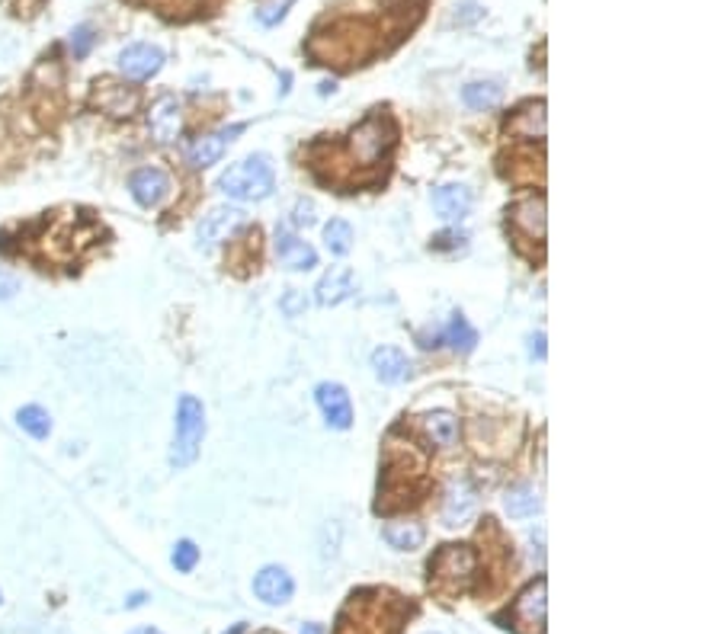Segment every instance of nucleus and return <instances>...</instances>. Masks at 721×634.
Instances as JSON below:
<instances>
[{
    "instance_id": "nucleus-1",
    "label": "nucleus",
    "mask_w": 721,
    "mask_h": 634,
    "mask_svg": "<svg viewBox=\"0 0 721 634\" xmlns=\"http://www.w3.org/2000/svg\"><path fill=\"white\" fill-rule=\"evenodd\" d=\"M218 190L237 203H260L276 190V173L266 154H250L218 177Z\"/></svg>"
},
{
    "instance_id": "nucleus-2",
    "label": "nucleus",
    "mask_w": 721,
    "mask_h": 634,
    "mask_svg": "<svg viewBox=\"0 0 721 634\" xmlns=\"http://www.w3.org/2000/svg\"><path fill=\"white\" fill-rule=\"evenodd\" d=\"M205 439V407L199 398L183 394L177 400V417H173V442H171V464L173 468H190L196 462Z\"/></svg>"
},
{
    "instance_id": "nucleus-3",
    "label": "nucleus",
    "mask_w": 721,
    "mask_h": 634,
    "mask_svg": "<svg viewBox=\"0 0 721 634\" xmlns=\"http://www.w3.org/2000/svg\"><path fill=\"white\" fill-rule=\"evenodd\" d=\"M430 570V587L443 596H455L468 587L475 577V551L468 545H443L426 564Z\"/></svg>"
},
{
    "instance_id": "nucleus-4",
    "label": "nucleus",
    "mask_w": 721,
    "mask_h": 634,
    "mask_svg": "<svg viewBox=\"0 0 721 634\" xmlns=\"http://www.w3.org/2000/svg\"><path fill=\"white\" fill-rule=\"evenodd\" d=\"M394 138V125L388 122L385 116H369L360 129L350 135V148H353V157L360 161V167L375 164L381 157V151L392 148Z\"/></svg>"
},
{
    "instance_id": "nucleus-5",
    "label": "nucleus",
    "mask_w": 721,
    "mask_h": 634,
    "mask_svg": "<svg viewBox=\"0 0 721 634\" xmlns=\"http://www.w3.org/2000/svg\"><path fill=\"white\" fill-rule=\"evenodd\" d=\"M545 580L538 577L536 583H529V587L523 589V596L519 599H513L510 606V615H513V628L517 634H542L545 631Z\"/></svg>"
},
{
    "instance_id": "nucleus-6",
    "label": "nucleus",
    "mask_w": 721,
    "mask_h": 634,
    "mask_svg": "<svg viewBox=\"0 0 721 634\" xmlns=\"http://www.w3.org/2000/svg\"><path fill=\"white\" fill-rule=\"evenodd\" d=\"M129 192L141 209H158L171 192V177L161 167H138L129 177Z\"/></svg>"
},
{
    "instance_id": "nucleus-7",
    "label": "nucleus",
    "mask_w": 721,
    "mask_h": 634,
    "mask_svg": "<svg viewBox=\"0 0 721 634\" xmlns=\"http://www.w3.org/2000/svg\"><path fill=\"white\" fill-rule=\"evenodd\" d=\"M164 68V52L148 42H131L119 52V71L131 80H148Z\"/></svg>"
},
{
    "instance_id": "nucleus-8",
    "label": "nucleus",
    "mask_w": 721,
    "mask_h": 634,
    "mask_svg": "<svg viewBox=\"0 0 721 634\" xmlns=\"http://www.w3.org/2000/svg\"><path fill=\"white\" fill-rule=\"evenodd\" d=\"M148 131L158 144H171L183 131V106L177 97H161L148 112Z\"/></svg>"
},
{
    "instance_id": "nucleus-9",
    "label": "nucleus",
    "mask_w": 721,
    "mask_h": 634,
    "mask_svg": "<svg viewBox=\"0 0 721 634\" xmlns=\"http://www.w3.org/2000/svg\"><path fill=\"white\" fill-rule=\"evenodd\" d=\"M241 131H244V125H228V129H218V131H209V135H199L196 141L190 144V151H186L190 164L199 167V171L218 164V161L225 157V151H228V144L235 141V135H241Z\"/></svg>"
},
{
    "instance_id": "nucleus-10",
    "label": "nucleus",
    "mask_w": 721,
    "mask_h": 634,
    "mask_svg": "<svg viewBox=\"0 0 721 634\" xmlns=\"http://www.w3.org/2000/svg\"><path fill=\"white\" fill-rule=\"evenodd\" d=\"M315 398L330 430H350V426H353V404H350V394L343 385L324 381V385H318Z\"/></svg>"
},
{
    "instance_id": "nucleus-11",
    "label": "nucleus",
    "mask_w": 721,
    "mask_h": 634,
    "mask_svg": "<svg viewBox=\"0 0 721 634\" xmlns=\"http://www.w3.org/2000/svg\"><path fill=\"white\" fill-rule=\"evenodd\" d=\"M254 593H256V599L266 602V606H286V602L292 599V593H296V580H292V574H288L286 567L269 564V567H263L260 574L254 577Z\"/></svg>"
},
{
    "instance_id": "nucleus-12",
    "label": "nucleus",
    "mask_w": 721,
    "mask_h": 634,
    "mask_svg": "<svg viewBox=\"0 0 721 634\" xmlns=\"http://www.w3.org/2000/svg\"><path fill=\"white\" fill-rule=\"evenodd\" d=\"M510 224H513V234L517 241H545V199L542 196H532L526 203L513 205L510 209Z\"/></svg>"
},
{
    "instance_id": "nucleus-13",
    "label": "nucleus",
    "mask_w": 721,
    "mask_h": 634,
    "mask_svg": "<svg viewBox=\"0 0 721 634\" xmlns=\"http://www.w3.org/2000/svg\"><path fill=\"white\" fill-rule=\"evenodd\" d=\"M276 254H279V263L292 273H308V269L318 266V254L308 241H302L298 234H292L288 228L276 231Z\"/></svg>"
},
{
    "instance_id": "nucleus-14",
    "label": "nucleus",
    "mask_w": 721,
    "mask_h": 634,
    "mask_svg": "<svg viewBox=\"0 0 721 634\" xmlns=\"http://www.w3.org/2000/svg\"><path fill=\"white\" fill-rule=\"evenodd\" d=\"M475 510H478V494H475V487L468 484V481H455L446 491V500H443V525L459 529V525H465L468 519L475 516Z\"/></svg>"
},
{
    "instance_id": "nucleus-15",
    "label": "nucleus",
    "mask_w": 721,
    "mask_h": 634,
    "mask_svg": "<svg viewBox=\"0 0 721 634\" xmlns=\"http://www.w3.org/2000/svg\"><path fill=\"white\" fill-rule=\"evenodd\" d=\"M244 224V212L241 209H212L209 215L199 222V247H212V244H222L235 234L237 228Z\"/></svg>"
},
{
    "instance_id": "nucleus-16",
    "label": "nucleus",
    "mask_w": 721,
    "mask_h": 634,
    "mask_svg": "<svg viewBox=\"0 0 721 634\" xmlns=\"http://www.w3.org/2000/svg\"><path fill=\"white\" fill-rule=\"evenodd\" d=\"M353 292H356V279L347 266H334L330 273H324L321 282L315 286V298H318V305H324V307L340 305V301H347Z\"/></svg>"
},
{
    "instance_id": "nucleus-17",
    "label": "nucleus",
    "mask_w": 721,
    "mask_h": 634,
    "mask_svg": "<svg viewBox=\"0 0 721 634\" xmlns=\"http://www.w3.org/2000/svg\"><path fill=\"white\" fill-rule=\"evenodd\" d=\"M433 209L440 212V218H446V222H462L472 212V192L462 183H446L433 192Z\"/></svg>"
},
{
    "instance_id": "nucleus-18",
    "label": "nucleus",
    "mask_w": 721,
    "mask_h": 634,
    "mask_svg": "<svg viewBox=\"0 0 721 634\" xmlns=\"http://www.w3.org/2000/svg\"><path fill=\"white\" fill-rule=\"evenodd\" d=\"M372 372L379 381H385V385H398V381L407 379V372H411V362H407V356L401 353L398 347H379L372 353Z\"/></svg>"
},
{
    "instance_id": "nucleus-19",
    "label": "nucleus",
    "mask_w": 721,
    "mask_h": 634,
    "mask_svg": "<svg viewBox=\"0 0 721 634\" xmlns=\"http://www.w3.org/2000/svg\"><path fill=\"white\" fill-rule=\"evenodd\" d=\"M423 432L430 436L433 445H440V449H453L459 442V420L453 417L449 411H430L423 413Z\"/></svg>"
},
{
    "instance_id": "nucleus-20",
    "label": "nucleus",
    "mask_w": 721,
    "mask_h": 634,
    "mask_svg": "<svg viewBox=\"0 0 721 634\" xmlns=\"http://www.w3.org/2000/svg\"><path fill=\"white\" fill-rule=\"evenodd\" d=\"M381 538H385L394 551H417L426 538V529L420 523H411V519H401V523H388L385 529H381Z\"/></svg>"
},
{
    "instance_id": "nucleus-21",
    "label": "nucleus",
    "mask_w": 721,
    "mask_h": 634,
    "mask_svg": "<svg viewBox=\"0 0 721 634\" xmlns=\"http://www.w3.org/2000/svg\"><path fill=\"white\" fill-rule=\"evenodd\" d=\"M504 506L513 519H529L542 510V497H538V491L532 484H517L507 491Z\"/></svg>"
},
{
    "instance_id": "nucleus-22",
    "label": "nucleus",
    "mask_w": 721,
    "mask_h": 634,
    "mask_svg": "<svg viewBox=\"0 0 721 634\" xmlns=\"http://www.w3.org/2000/svg\"><path fill=\"white\" fill-rule=\"evenodd\" d=\"M462 99H465L468 109H494L504 99V87L497 80H475V84H468L462 90Z\"/></svg>"
},
{
    "instance_id": "nucleus-23",
    "label": "nucleus",
    "mask_w": 721,
    "mask_h": 634,
    "mask_svg": "<svg viewBox=\"0 0 721 634\" xmlns=\"http://www.w3.org/2000/svg\"><path fill=\"white\" fill-rule=\"evenodd\" d=\"M16 426H20L26 436L39 439V442L52 436V417H48V411H46V407H39V404L20 407V411H16Z\"/></svg>"
},
{
    "instance_id": "nucleus-24",
    "label": "nucleus",
    "mask_w": 721,
    "mask_h": 634,
    "mask_svg": "<svg viewBox=\"0 0 721 634\" xmlns=\"http://www.w3.org/2000/svg\"><path fill=\"white\" fill-rule=\"evenodd\" d=\"M446 343L455 353H472V349L478 347V334H475V327L465 321V314H459V311L453 314V321H449V327H446Z\"/></svg>"
},
{
    "instance_id": "nucleus-25",
    "label": "nucleus",
    "mask_w": 721,
    "mask_h": 634,
    "mask_svg": "<svg viewBox=\"0 0 721 634\" xmlns=\"http://www.w3.org/2000/svg\"><path fill=\"white\" fill-rule=\"evenodd\" d=\"M324 247L330 250L334 256H347L353 250V228L343 218H330L324 224Z\"/></svg>"
},
{
    "instance_id": "nucleus-26",
    "label": "nucleus",
    "mask_w": 721,
    "mask_h": 634,
    "mask_svg": "<svg viewBox=\"0 0 721 634\" xmlns=\"http://www.w3.org/2000/svg\"><path fill=\"white\" fill-rule=\"evenodd\" d=\"M171 564L180 570V574H193V570H196V564H199V548L190 542V538H183V542L173 545Z\"/></svg>"
},
{
    "instance_id": "nucleus-27",
    "label": "nucleus",
    "mask_w": 721,
    "mask_h": 634,
    "mask_svg": "<svg viewBox=\"0 0 721 634\" xmlns=\"http://www.w3.org/2000/svg\"><path fill=\"white\" fill-rule=\"evenodd\" d=\"M93 29L90 26H78L71 33V52H74V58H87V52H90V46H93Z\"/></svg>"
},
{
    "instance_id": "nucleus-28",
    "label": "nucleus",
    "mask_w": 721,
    "mask_h": 634,
    "mask_svg": "<svg viewBox=\"0 0 721 634\" xmlns=\"http://www.w3.org/2000/svg\"><path fill=\"white\" fill-rule=\"evenodd\" d=\"M292 222H296V228H311V224L318 222V209L311 199H298L296 203V215H292Z\"/></svg>"
},
{
    "instance_id": "nucleus-29",
    "label": "nucleus",
    "mask_w": 721,
    "mask_h": 634,
    "mask_svg": "<svg viewBox=\"0 0 721 634\" xmlns=\"http://www.w3.org/2000/svg\"><path fill=\"white\" fill-rule=\"evenodd\" d=\"M16 292H20V279H16L10 269L0 266V301H10L16 298Z\"/></svg>"
},
{
    "instance_id": "nucleus-30",
    "label": "nucleus",
    "mask_w": 721,
    "mask_h": 634,
    "mask_svg": "<svg viewBox=\"0 0 721 634\" xmlns=\"http://www.w3.org/2000/svg\"><path fill=\"white\" fill-rule=\"evenodd\" d=\"M468 237L462 234V231H443V234L433 237V250H453V247H462Z\"/></svg>"
},
{
    "instance_id": "nucleus-31",
    "label": "nucleus",
    "mask_w": 721,
    "mask_h": 634,
    "mask_svg": "<svg viewBox=\"0 0 721 634\" xmlns=\"http://www.w3.org/2000/svg\"><path fill=\"white\" fill-rule=\"evenodd\" d=\"M282 307H286V314H288V317H296L298 311H305V307H308V301H305L298 292H288L286 298H282Z\"/></svg>"
},
{
    "instance_id": "nucleus-32",
    "label": "nucleus",
    "mask_w": 721,
    "mask_h": 634,
    "mask_svg": "<svg viewBox=\"0 0 721 634\" xmlns=\"http://www.w3.org/2000/svg\"><path fill=\"white\" fill-rule=\"evenodd\" d=\"M292 4H296V0H282L279 7H269L273 10V14H266V16H260L263 23H266V26H273L276 20H282V16H286V7H292Z\"/></svg>"
},
{
    "instance_id": "nucleus-33",
    "label": "nucleus",
    "mask_w": 721,
    "mask_h": 634,
    "mask_svg": "<svg viewBox=\"0 0 721 634\" xmlns=\"http://www.w3.org/2000/svg\"><path fill=\"white\" fill-rule=\"evenodd\" d=\"M148 602V593H131L129 599H125V608H138V606H144Z\"/></svg>"
},
{
    "instance_id": "nucleus-34",
    "label": "nucleus",
    "mask_w": 721,
    "mask_h": 634,
    "mask_svg": "<svg viewBox=\"0 0 721 634\" xmlns=\"http://www.w3.org/2000/svg\"><path fill=\"white\" fill-rule=\"evenodd\" d=\"M302 634H324V628L318 625V621H308V625L302 628Z\"/></svg>"
},
{
    "instance_id": "nucleus-35",
    "label": "nucleus",
    "mask_w": 721,
    "mask_h": 634,
    "mask_svg": "<svg viewBox=\"0 0 721 634\" xmlns=\"http://www.w3.org/2000/svg\"><path fill=\"white\" fill-rule=\"evenodd\" d=\"M129 634H161L158 628H152V625H141V628H135V631H129Z\"/></svg>"
},
{
    "instance_id": "nucleus-36",
    "label": "nucleus",
    "mask_w": 721,
    "mask_h": 634,
    "mask_svg": "<svg viewBox=\"0 0 721 634\" xmlns=\"http://www.w3.org/2000/svg\"><path fill=\"white\" fill-rule=\"evenodd\" d=\"M426 634H433V631H426Z\"/></svg>"
}]
</instances>
